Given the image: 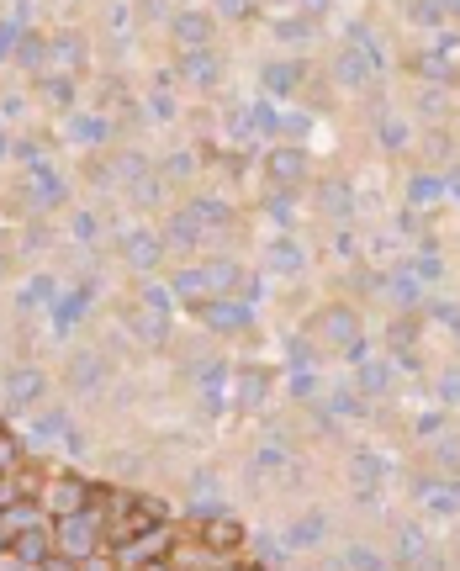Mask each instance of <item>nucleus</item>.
<instances>
[{
	"label": "nucleus",
	"instance_id": "nucleus-17",
	"mask_svg": "<svg viewBox=\"0 0 460 571\" xmlns=\"http://www.w3.org/2000/svg\"><path fill=\"white\" fill-rule=\"evenodd\" d=\"M207 32H212V22H207V16H196V11H186V16H175V38L186 43V48H196V43H207Z\"/></svg>",
	"mask_w": 460,
	"mask_h": 571
},
{
	"label": "nucleus",
	"instance_id": "nucleus-15",
	"mask_svg": "<svg viewBox=\"0 0 460 571\" xmlns=\"http://www.w3.org/2000/svg\"><path fill=\"white\" fill-rule=\"evenodd\" d=\"M59 297H64V291H59V281H53V275H32L27 291H22V312H32V307H53Z\"/></svg>",
	"mask_w": 460,
	"mask_h": 571
},
{
	"label": "nucleus",
	"instance_id": "nucleus-18",
	"mask_svg": "<svg viewBox=\"0 0 460 571\" xmlns=\"http://www.w3.org/2000/svg\"><path fill=\"white\" fill-rule=\"evenodd\" d=\"M27 460V450H22V439H16L11 429H6V418H0V476H11L16 466Z\"/></svg>",
	"mask_w": 460,
	"mask_h": 571
},
{
	"label": "nucleus",
	"instance_id": "nucleus-1",
	"mask_svg": "<svg viewBox=\"0 0 460 571\" xmlns=\"http://www.w3.org/2000/svg\"><path fill=\"white\" fill-rule=\"evenodd\" d=\"M53 545H59L64 556H75V561H85V556H96V550H106V513H101L96 497H90V508L53 519Z\"/></svg>",
	"mask_w": 460,
	"mask_h": 571
},
{
	"label": "nucleus",
	"instance_id": "nucleus-25",
	"mask_svg": "<svg viewBox=\"0 0 460 571\" xmlns=\"http://www.w3.org/2000/svg\"><path fill=\"white\" fill-rule=\"evenodd\" d=\"M80 571H122V566H117L112 550H96V556H85V561H80Z\"/></svg>",
	"mask_w": 460,
	"mask_h": 571
},
{
	"label": "nucleus",
	"instance_id": "nucleus-22",
	"mask_svg": "<svg viewBox=\"0 0 460 571\" xmlns=\"http://www.w3.org/2000/svg\"><path fill=\"white\" fill-rule=\"evenodd\" d=\"M16 38H22V22H11V16H6V22H0V64L16 53Z\"/></svg>",
	"mask_w": 460,
	"mask_h": 571
},
{
	"label": "nucleus",
	"instance_id": "nucleus-4",
	"mask_svg": "<svg viewBox=\"0 0 460 571\" xmlns=\"http://www.w3.org/2000/svg\"><path fill=\"white\" fill-rule=\"evenodd\" d=\"M191 529H196L201 540H207V545H212L223 561H238V556H244V545H249L244 524H238V519H223V513H212V519H207V513H196V519H191Z\"/></svg>",
	"mask_w": 460,
	"mask_h": 571
},
{
	"label": "nucleus",
	"instance_id": "nucleus-24",
	"mask_svg": "<svg viewBox=\"0 0 460 571\" xmlns=\"http://www.w3.org/2000/svg\"><path fill=\"white\" fill-rule=\"evenodd\" d=\"M22 112H27V96H22V90H11V96H0V117H6V122H16Z\"/></svg>",
	"mask_w": 460,
	"mask_h": 571
},
{
	"label": "nucleus",
	"instance_id": "nucleus-21",
	"mask_svg": "<svg viewBox=\"0 0 460 571\" xmlns=\"http://www.w3.org/2000/svg\"><path fill=\"white\" fill-rule=\"evenodd\" d=\"M69 233H75L80 244H96V233H101V223H96V217H90V212H75V217H69Z\"/></svg>",
	"mask_w": 460,
	"mask_h": 571
},
{
	"label": "nucleus",
	"instance_id": "nucleus-19",
	"mask_svg": "<svg viewBox=\"0 0 460 571\" xmlns=\"http://www.w3.org/2000/svg\"><path fill=\"white\" fill-rule=\"evenodd\" d=\"M59 434H69V413L64 408H48L43 418H32V439H38V445L43 439H59Z\"/></svg>",
	"mask_w": 460,
	"mask_h": 571
},
{
	"label": "nucleus",
	"instance_id": "nucleus-27",
	"mask_svg": "<svg viewBox=\"0 0 460 571\" xmlns=\"http://www.w3.org/2000/svg\"><path fill=\"white\" fill-rule=\"evenodd\" d=\"M170 238H175L180 249H186L191 238H196V223H191V217H175V223H170Z\"/></svg>",
	"mask_w": 460,
	"mask_h": 571
},
{
	"label": "nucleus",
	"instance_id": "nucleus-3",
	"mask_svg": "<svg viewBox=\"0 0 460 571\" xmlns=\"http://www.w3.org/2000/svg\"><path fill=\"white\" fill-rule=\"evenodd\" d=\"M90 492H96V482H85V476H75V471H48V487H43L38 503L48 508V519H64V513L90 508Z\"/></svg>",
	"mask_w": 460,
	"mask_h": 571
},
{
	"label": "nucleus",
	"instance_id": "nucleus-5",
	"mask_svg": "<svg viewBox=\"0 0 460 571\" xmlns=\"http://www.w3.org/2000/svg\"><path fill=\"white\" fill-rule=\"evenodd\" d=\"M0 397H6V408H38L48 397V376L38 365H11L6 381H0Z\"/></svg>",
	"mask_w": 460,
	"mask_h": 571
},
{
	"label": "nucleus",
	"instance_id": "nucleus-30",
	"mask_svg": "<svg viewBox=\"0 0 460 571\" xmlns=\"http://www.w3.org/2000/svg\"><path fill=\"white\" fill-rule=\"evenodd\" d=\"M6 270H11V260H6V249H0V281H6Z\"/></svg>",
	"mask_w": 460,
	"mask_h": 571
},
{
	"label": "nucleus",
	"instance_id": "nucleus-16",
	"mask_svg": "<svg viewBox=\"0 0 460 571\" xmlns=\"http://www.w3.org/2000/svg\"><path fill=\"white\" fill-rule=\"evenodd\" d=\"M69 138H75V143H106V138H112V122H106V117H69Z\"/></svg>",
	"mask_w": 460,
	"mask_h": 571
},
{
	"label": "nucleus",
	"instance_id": "nucleus-26",
	"mask_svg": "<svg viewBox=\"0 0 460 571\" xmlns=\"http://www.w3.org/2000/svg\"><path fill=\"white\" fill-rule=\"evenodd\" d=\"M133 196H138V207H154V201H159V180H133Z\"/></svg>",
	"mask_w": 460,
	"mask_h": 571
},
{
	"label": "nucleus",
	"instance_id": "nucleus-14",
	"mask_svg": "<svg viewBox=\"0 0 460 571\" xmlns=\"http://www.w3.org/2000/svg\"><path fill=\"white\" fill-rule=\"evenodd\" d=\"M38 96L48 106H59V112H69V106H75V80L69 75H38Z\"/></svg>",
	"mask_w": 460,
	"mask_h": 571
},
{
	"label": "nucleus",
	"instance_id": "nucleus-20",
	"mask_svg": "<svg viewBox=\"0 0 460 571\" xmlns=\"http://www.w3.org/2000/svg\"><path fill=\"white\" fill-rule=\"evenodd\" d=\"M328 339L334 344H355V323H349V312H328Z\"/></svg>",
	"mask_w": 460,
	"mask_h": 571
},
{
	"label": "nucleus",
	"instance_id": "nucleus-10",
	"mask_svg": "<svg viewBox=\"0 0 460 571\" xmlns=\"http://www.w3.org/2000/svg\"><path fill=\"white\" fill-rule=\"evenodd\" d=\"M11 64H16V69H27V75H43V69H48V38H43L38 27H22Z\"/></svg>",
	"mask_w": 460,
	"mask_h": 571
},
{
	"label": "nucleus",
	"instance_id": "nucleus-6",
	"mask_svg": "<svg viewBox=\"0 0 460 571\" xmlns=\"http://www.w3.org/2000/svg\"><path fill=\"white\" fill-rule=\"evenodd\" d=\"M85 59H90L85 38H80L75 27H64V32H53V38H48V69H43V75H69V80H80Z\"/></svg>",
	"mask_w": 460,
	"mask_h": 571
},
{
	"label": "nucleus",
	"instance_id": "nucleus-13",
	"mask_svg": "<svg viewBox=\"0 0 460 571\" xmlns=\"http://www.w3.org/2000/svg\"><path fill=\"white\" fill-rule=\"evenodd\" d=\"M101 381H106V371H101L96 355H75V360H69V386H75V392H96Z\"/></svg>",
	"mask_w": 460,
	"mask_h": 571
},
{
	"label": "nucleus",
	"instance_id": "nucleus-29",
	"mask_svg": "<svg viewBox=\"0 0 460 571\" xmlns=\"http://www.w3.org/2000/svg\"><path fill=\"white\" fill-rule=\"evenodd\" d=\"M27 244H32V249H48V244H53V228H48V223H32V228H27Z\"/></svg>",
	"mask_w": 460,
	"mask_h": 571
},
{
	"label": "nucleus",
	"instance_id": "nucleus-2",
	"mask_svg": "<svg viewBox=\"0 0 460 571\" xmlns=\"http://www.w3.org/2000/svg\"><path fill=\"white\" fill-rule=\"evenodd\" d=\"M175 545H180V524H154V529H143L138 540L112 545V556H117L122 571H143V566H154V561H170Z\"/></svg>",
	"mask_w": 460,
	"mask_h": 571
},
{
	"label": "nucleus",
	"instance_id": "nucleus-23",
	"mask_svg": "<svg viewBox=\"0 0 460 571\" xmlns=\"http://www.w3.org/2000/svg\"><path fill=\"white\" fill-rule=\"evenodd\" d=\"M186 69H191V80H196V85H207L217 64H212V53H191V59H186Z\"/></svg>",
	"mask_w": 460,
	"mask_h": 571
},
{
	"label": "nucleus",
	"instance_id": "nucleus-8",
	"mask_svg": "<svg viewBox=\"0 0 460 571\" xmlns=\"http://www.w3.org/2000/svg\"><path fill=\"white\" fill-rule=\"evenodd\" d=\"M27 186H32V196H38V207H64L69 201V186H64V175L53 170V164L43 159V164H27Z\"/></svg>",
	"mask_w": 460,
	"mask_h": 571
},
{
	"label": "nucleus",
	"instance_id": "nucleus-31",
	"mask_svg": "<svg viewBox=\"0 0 460 571\" xmlns=\"http://www.w3.org/2000/svg\"><path fill=\"white\" fill-rule=\"evenodd\" d=\"M6 154H11V138H6V133H0V159H6Z\"/></svg>",
	"mask_w": 460,
	"mask_h": 571
},
{
	"label": "nucleus",
	"instance_id": "nucleus-11",
	"mask_svg": "<svg viewBox=\"0 0 460 571\" xmlns=\"http://www.w3.org/2000/svg\"><path fill=\"white\" fill-rule=\"evenodd\" d=\"M159 249H164V244H159L154 233H127V238H122V260L133 265V270H149V265L159 260Z\"/></svg>",
	"mask_w": 460,
	"mask_h": 571
},
{
	"label": "nucleus",
	"instance_id": "nucleus-9",
	"mask_svg": "<svg viewBox=\"0 0 460 571\" xmlns=\"http://www.w3.org/2000/svg\"><path fill=\"white\" fill-rule=\"evenodd\" d=\"M53 550H59V545H53V519H48V524H38V529H27L22 540L11 545V556L22 561V566H43Z\"/></svg>",
	"mask_w": 460,
	"mask_h": 571
},
{
	"label": "nucleus",
	"instance_id": "nucleus-28",
	"mask_svg": "<svg viewBox=\"0 0 460 571\" xmlns=\"http://www.w3.org/2000/svg\"><path fill=\"white\" fill-rule=\"evenodd\" d=\"M275 175H291V180H297V175H302V154H275Z\"/></svg>",
	"mask_w": 460,
	"mask_h": 571
},
{
	"label": "nucleus",
	"instance_id": "nucleus-7",
	"mask_svg": "<svg viewBox=\"0 0 460 571\" xmlns=\"http://www.w3.org/2000/svg\"><path fill=\"white\" fill-rule=\"evenodd\" d=\"M38 524H48V508L38 503V497H16V503H6L0 508V550H11L27 529H38Z\"/></svg>",
	"mask_w": 460,
	"mask_h": 571
},
{
	"label": "nucleus",
	"instance_id": "nucleus-12",
	"mask_svg": "<svg viewBox=\"0 0 460 571\" xmlns=\"http://www.w3.org/2000/svg\"><path fill=\"white\" fill-rule=\"evenodd\" d=\"M85 302H90V286H80V291H64V297L53 302V323H59L53 334H69V328H75V318L85 312Z\"/></svg>",
	"mask_w": 460,
	"mask_h": 571
}]
</instances>
